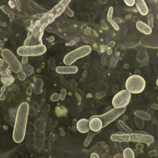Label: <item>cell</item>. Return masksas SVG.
<instances>
[{"label": "cell", "mask_w": 158, "mask_h": 158, "mask_svg": "<svg viewBox=\"0 0 158 158\" xmlns=\"http://www.w3.org/2000/svg\"><path fill=\"white\" fill-rule=\"evenodd\" d=\"M29 105L26 102L21 103L17 110L13 132L14 140L16 143H21L25 136Z\"/></svg>", "instance_id": "1"}, {"label": "cell", "mask_w": 158, "mask_h": 158, "mask_svg": "<svg viewBox=\"0 0 158 158\" xmlns=\"http://www.w3.org/2000/svg\"><path fill=\"white\" fill-rule=\"evenodd\" d=\"M146 82L144 78L138 75L129 77L126 82V89L132 94L141 93L145 89Z\"/></svg>", "instance_id": "2"}, {"label": "cell", "mask_w": 158, "mask_h": 158, "mask_svg": "<svg viewBox=\"0 0 158 158\" xmlns=\"http://www.w3.org/2000/svg\"><path fill=\"white\" fill-rule=\"evenodd\" d=\"M91 51V48L89 46L80 47L67 54L64 59V63L66 65H71L78 59L88 55Z\"/></svg>", "instance_id": "3"}, {"label": "cell", "mask_w": 158, "mask_h": 158, "mask_svg": "<svg viewBox=\"0 0 158 158\" xmlns=\"http://www.w3.org/2000/svg\"><path fill=\"white\" fill-rule=\"evenodd\" d=\"M47 51L46 47L42 45L35 46H24L17 50V53L20 56H36L44 54Z\"/></svg>", "instance_id": "4"}, {"label": "cell", "mask_w": 158, "mask_h": 158, "mask_svg": "<svg viewBox=\"0 0 158 158\" xmlns=\"http://www.w3.org/2000/svg\"><path fill=\"white\" fill-rule=\"evenodd\" d=\"M126 110V107L121 108V109L114 108L104 114L99 115H95V116L98 117L102 120L103 124V127H104L116 120L119 116H121L125 112Z\"/></svg>", "instance_id": "5"}, {"label": "cell", "mask_w": 158, "mask_h": 158, "mask_svg": "<svg viewBox=\"0 0 158 158\" xmlns=\"http://www.w3.org/2000/svg\"><path fill=\"white\" fill-rule=\"evenodd\" d=\"M131 97V93L127 89L122 90L117 93L113 98V106L117 109L125 108L130 102Z\"/></svg>", "instance_id": "6"}, {"label": "cell", "mask_w": 158, "mask_h": 158, "mask_svg": "<svg viewBox=\"0 0 158 158\" xmlns=\"http://www.w3.org/2000/svg\"><path fill=\"white\" fill-rule=\"evenodd\" d=\"M2 56L6 62L10 67L12 71L15 73H20L22 66L17 58L12 52L7 49H5L2 52Z\"/></svg>", "instance_id": "7"}, {"label": "cell", "mask_w": 158, "mask_h": 158, "mask_svg": "<svg viewBox=\"0 0 158 158\" xmlns=\"http://www.w3.org/2000/svg\"><path fill=\"white\" fill-rule=\"evenodd\" d=\"M130 141L132 142H141L150 145L154 142V138L150 135L146 134L133 133L129 134Z\"/></svg>", "instance_id": "8"}, {"label": "cell", "mask_w": 158, "mask_h": 158, "mask_svg": "<svg viewBox=\"0 0 158 158\" xmlns=\"http://www.w3.org/2000/svg\"><path fill=\"white\" fill-rule=\"evenodd\" d=\"M89 127L92 131L98 132L103 127L102 121L98 117L93 116L89 119Z\"/></svg>", "instance_id": "9"}, {"label": "cell", "mask_w": 158, "mask_h": 158, "mask_svg": "<svg viewBox=\"0 0 158 158\" xmlns=\"http://www.w3.org/2000/svg\"><path fill=\"white\" fill-rule=\"evenodd\" d=\"M110 138L114 141L122 142L130 141L129 134L123 132H118L116 134H113L111 136Z\"/></svg>", "instance_id": "10"}, {"label": "cell", "mask_w": 158, "mask_h": 158, "mask_svg": "<svg viewBox=\"0 0 158 158\" xmlns=\"http://www.w3.org/2000/svg\"><path fill=\"white\" fill-rule=\"evenodd\" d=\"M89 123V121L87 119H82L79 120L77 124V130L81 133H87L90 129Z\"/></svg>", "instance_id": "11"}, {"label": "cell", "mask_w": 158, "mask_h": 158, "mask_svg": "<svg viewBox=\"0 0 158 158\" xmlns=\"http://www.w3.org/2000/svg\"><path fill=\"white\" fill-rule=\"evenodd\" d=\"M135 4L141 15L145 16L148 15V9L144 0H135Z\"/></svg>", "instance_id": "12"}, {"label": "cell", "mask_w": 158, "mask_h": 158, "mask_svg": "<svg viewBox=\"0 0 158 158\" xmlns=\"http://www.w3.org/2000/svg\"><path fill=\"white\" fill-rule=\"evenodd\" d=\"M56 71L60 74H74L77 73L78 68L76 66H59Z\"/></svg>", "instance_id": "13"}, {"label": "cell", "mask_w": 158, "mask_h": 158, "mask_svg": "<svg viewBox=\"0 0 158 158\" xmlns=\"http://www.w3.org/2000/svg\"><path fill=\"white\" fill-rule=\"evenodd\" d=\"M137 28L139 31L146 35H150L152 32V29L149 26L143 23L142 21H139L136 23Z\"/></svg>", "instance_id": "14"}, {"label": "cell", "mask_w": 158, "mask_h": 158, "mask_svg": "<svg viewBox=\"0 0 158 158\" xmlns=\"http://www.w3.org/2000/svg\"><path fill=\"white\" fill-rule=\"evenodd\" d=\"M113 14V8L111 7L109 9V11H108V21L111 24L115 30H116V31H118L120 28H119V27L118 26V25L114 22V21L112 20Z\"/></svg>", "instance_id": "15"}, {"label": "cell", "mask_w": 158, "mask_h": 158, "mask_svg": "<svg viewBox=\"0 0 158 158\" xmlns=\"http://www.w3.org/2000/svg\"><path fill=\"white\" fill-rule=\"evenodd\" d=\"M1 81L3 85L6 86H9L13 83L14 78L11 76L7 75L2 77Z\"/></svg>", "instance_id": "16"}, {"label": "cell", "mask_w": 158, "mask_h": 158, "mask_svg": "<svg viewBox=\"0 0 158 158\" xmlns=\"http://www.w3.org/2000/svg\"><path fill=\"white\" fill-rule=\"evenodd\" d=\"M43 86V82L42 80L39 79L36 81L34 86V91L36 94H40L42 92V87Z\"/></svg>", "instance_id": "17"}, {"label": "cell", "mask_w": 158, "mask_h": 158, "mask_svg": "<svg viewBox=\"0 0 158 158\" xmlns=\"http://www.w3.org/2000/svg\"><path fill=\"white\" fill-rule=\"evenodd\" d=\"M55 113H56L57 116H59V117L64 116L67 113V110L64 106H59V107H56L55 109Z\"/></svg>", "instance_id": "18"}, {"label": "cell", "mask_w": 158, "mask_h": 158, "mask_svg": "<svg viewBox=\"0 0 158 158\" xmlns=\"http://www.w3.org/2000/svg\"><path fill=\"white\" fill-rule=\"evenodd\" d=\"M123 157L125 158H134L135 154L132 149L130 148H127L123 151Z\"/></svg>", "instance_id": "19"}, {"label": "cell", "mask_w": 158, "mask_h": 158, "mask_svg": "<svg viewBox=\"0 0 158 158\" xmlns=\"http://www.w3.org/2000/svg\"><path fill=\"white\" fill-rule=\"evenodd\" d=\"M92 133L91 132H89V133L88 135L87 138L86 139L85 141V143H84V146L85 147H87L88 146L89 144L90 143V141H91V139H92Z\"/></svg>", "instance_id": "20"}, {"label": "cell", "mask_w": 158, "mask_h": 158, "mask_svg": "<svg viewBox=\"0 0 158 158\" xmlns=\"http://www.w3.org/2000/svg\"><path fill=\"white\" fill-rule=\"evenodd\" d=\"M148 25L151 27H153L154 26L153 23V16L152 15H149L148 16Z\"/></svg>", "instance_id": "21"}, {"label": "cell", "mask_w": 158, "mask_h": 158, "mask_svg": "<svg viewBox=\"0 0 158 158\" xmlns=\"http://www.w3.org/2000/svg\"><path fill=\"white\" fill-rule=\"evenodd\" d=\"M60 98V95L58 93H54L51 97V99L52 101H58Z\"/></svg>", "instance_id": "22"}, {"label": "cell", "mask_w": 158, "mask_h": 158, "mask_svg": "<svg viewBox=\"0 0 158 158\" xmlns=\"http://www.w3.org/2000/svg\"><path fill=\"white\" fill-rule=\"evenodd\" d=\"M125 3L129 7H132L135 4V0H124Z\"/></svg>", "instance_id": "23"}, {"label": "cell", "mask_w": 158, "mask_h": 158, "mask_svg": "<svg viewBox=\"0 0 158 158\" xmlns=\"http://www.w3.org/2000/svg\"><path fill=\"white\" fill-rule=\"evenodd\" d=\"M66 95V91L65 89H62L61 91L60 94V99L61 100H64L65 98V96Z\"/></svg>", "instance_id": "24"}, {"label": "cell", "mask_w": 158, "mask_h": 158, "mask_svg": "<svg viewBox=\"0 0 158 158\" xmlns=\"http://www.w3.org/2000/svg\"><path fill=\"white\" fill-rule=\"evenodd\" d=\"M26 74L24 72H21L18 74V78L21 80H25L26 78Z\"/></svg>", "instance_id": "25"}, {"label": "cell", "mask_w": 158, "mask_h": 158, "mask_svg": "<svg viewBox=\"0 0 158 158\" xmlns=\"http://www.w3.org/2000/svg\"><path fill=\"white\" fill-rule=\"evenodd\" d=\"M91 158H99L98 155L96 153H93L91 155Z\"/></svg>", "instance_id": "26"}, {"label": "cell", "mask_w": 158, "mask_h": 158, "mask_svg": "<svg viewBox=\"0 0 158 158\" xmlns=\"http://www.w3.org/2000/svg\"><path fill=\"white\" fill-rule=\"evenodd\" d=\"M4 99H5V96H4V94H2L1 95V100L3 101L4 100Z\"/></svg>", "instance_id": "27"}, {"label": "cell", "mask_w": 158, "mask_h": 158, "mask_svg": "<svg viewBox=\"0 0 158 158\" xmlns=\"http://www.w3.org/2000/svg\"><path fill=\"white\" fill-rule=\"evenodd\" d=\"M5 87L3 86V87L2 88V92H3V91L5 90Z\"/></svg>", "instance_id": "28"}, {"label": "cell", "mask_w": 158, "mask_h": 158, "mask_svg": "<svg viewBox=\"0 0 158 158\" xmlns=\"http://www.w3.org/2000/svg\"><path fill=\"white\" fill-rule=\"evenodd\" d=\"M156 84H157V85L158 86V79H157V81H156Z\"/></svg>", "instance_id": "29"}, {"label": "cell", "mask_w": 158, "mask_h": 158, "mask_svg": "<svg viewBox=\"0 0 158 158\" xmlns=\"http://www.w3.org/2000/svg\"><path fill=\"white\" fill-rule=\"evenodd\" d=\"M157 19H158V15H157Z\"/></svg>", "instance_id": "30"}]
</instances>
